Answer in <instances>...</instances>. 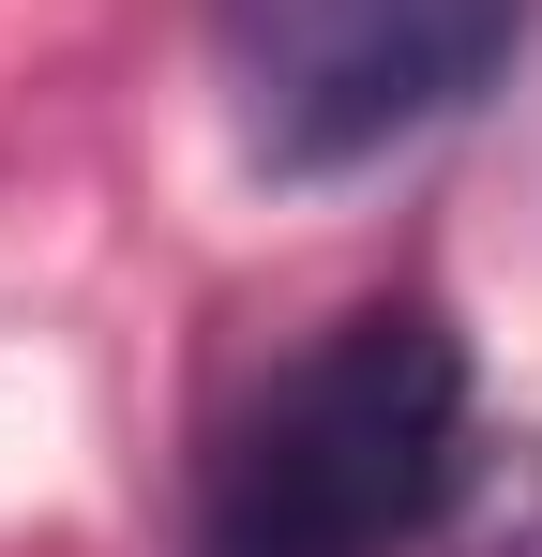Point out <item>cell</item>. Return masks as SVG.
I'll list each match as a JSON object with an SVG mask.
<instances>
[{
	"instance_id": "cell-2",
	"label": "cell",
	"mask_w": 542,
	"mask_h": 557,
	"mask_svg": "<svg viewBox=\"0 0 542 557\" xmlns=\"http://www.w3.org/2000/svg\"><path fill=\"white\" fill-rule=\"evenodd\" d=\"M528 0H211V76L226 136L271 182H347L392 166L513 76Z\"/></svg>"
},
{
	"instance_id": "cell-1",
	"label": "cell",
	"mask_w": 542,
	"mask_h": 557,
	"mask_svg": "<svg viewBox=\"0 0 542 557\" xmlns=\"http://www.w3.org/2000/svg\"><path fill=\"white\" fill-rule=\"evenodd\" d=\"M452 497H467V332L438 301H347L211 437L196 557H422Z\"/></svg>"
}]
</instances>
